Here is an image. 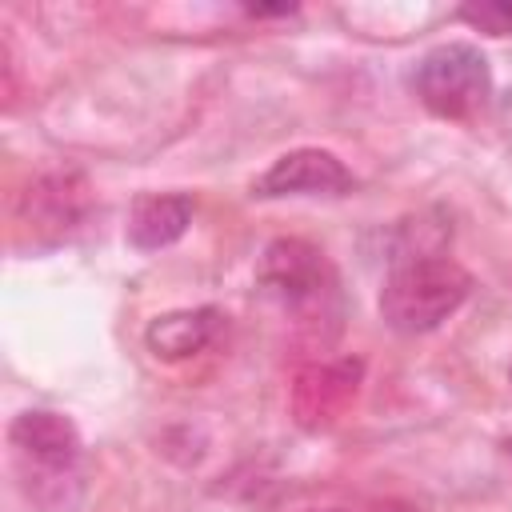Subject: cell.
<instances>
[{
  "instance_id": "6da1fadb",
  "label": "cell",
  "mask_w": 512,
  "mask_h": 512,
  "mask_svg": "<svg viewBox=\"0 0 512 512\" xmlns=\"http://www.w3.org/2000/svg\"><path fill=\"white\" fill-rule=\"evenodd\" d=\"M12 464L36 512H76L84 500V444L68 416L28 408L8 428Z\"/></svg>"
},
{
  "instance_id": "7a4b0ae2",
  "label": "cell",
  "mask_w": 512,
  "mask_h": 512,
  "mask_svg": "<svg viewBox=\"0 0 512 512\" xmlns=\"http://www.w3.org/2000/svg\"><path fill=\"white\" fill-rule=\"evenodd\" d=\"M472 292V276L448 256H412L392 268L380 292V316L404 336L440 328Z\"/></svg>"
},
{
  "instance_id": "3957f363",
  "label": "cell",
  "mask_w": 512,
  "mask_h": 512,
  "mask_svg": "<svg viewBox=\"0 0 512 512\" xmlns=\"http://www.w3.org/2000/svg\"><path fill=\"white\" fill-rule=\"evenodd\" d=\"M412 88L424 100V108H432L436 116L460 120V116H472L492 96V68L480 48L452 40L420 56L412 72Z\"/></svg>"
},
{
  "instance_id": "277c9868",
  "label": "cell",
  "mask_w": 512,
  "mask_h": 512,
  "mask_svg": "<svg viewBox=\"0 0 512 512\" xmlns=\"http://www.w3.org/2000/svg\"><path fill=\"white\" fill-rule=\"evenodd\" d=\"M344 192H352V172L328 148H292V152L276 156L252 180V196H260V200H276V196H344Z\"/></svg>"
},
{
  "instance_id": "5b68a950",
  "label": "cell",
  "mask_w": 512,
  "mask_h": 512,
  "mask_svg": "<svg viewBox=\"0 0 512 512\" xmlns=\"http://www.w3.org/2000/svg\"><path fill=\"white\" fill-rule=\"evenodd\" d=\"M324 276H328L324 256L304 240H272L264 248L260 280L276 300H284L292 308L316 300L324 292Z\"/></svg>"
},
{
  "instance_id": "8992f818",
  "label": "cell",
  "mask_w": 512,
  "mask_h": 512,
  "mask_svg": "<svg viewBox=\"0 0 512 512\" xmlns=\"http://www.w3.org/2000/svg\"><path fill=\"white\" fill-rule=\"evenodd\" d=\"M192 224V200L184 192H144L128 212V240L144 252L176 244Z\"/></svg>"
},
{
  "instance_id": "52a82bcc",
  "label": "cell",
  "mask_w": 512,
  "mask_h": 512,
  "mask_svg": "<svg viewBox=\"0 0 512 512\" xmlns=\"http://www.w3.org/2000/svg\"><path fill=\"white\" fill-rule=\"evenodd\" d=\"M216 332H220V312L216 308H184V312L156 316L144 332V344L160 360H184V356L208 348Z\"/></svg>"
},
{
  "instance_id": "ba28073f",
  "label": "cell",
  "mask_w": 512,
  "mask_h": 512,
  "mask_svg": "<svg viewBox=\"0 0 512 512\" xmlns=\"http://www.w3.org/2000/svg\"><path fill=\"white\" fill-rule=\"evenodd\" d=\"M460 20L480 28V32H492V36H508L512 32V0H484V4H464L460 8Z\"/></svg>"
},
{
  "instance_id": "9c48e42d",
  "label": "cell",
  "mask_w": 512,
  "mask_h": 512,
  "mask_svg": "<svg viewBox=\"0 0 512 512\" xmlns=\"http://www.w3.org/2000/svg\"><path fill=\"white\" fill-rule=\"evenodd\" d=\"M324 512H348V508H324Z\"/></svg>"
}]
</instances>
